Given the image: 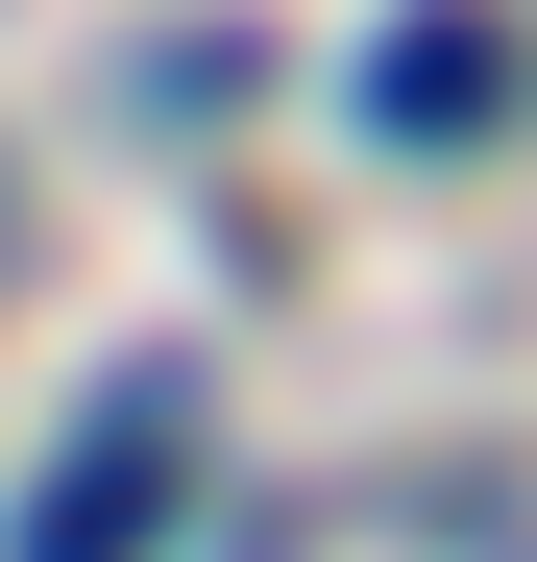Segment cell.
Wrapping results in <instances>:
<instances>
[{"label": "cell", "mask_w": 537, "mask_h": 562, "mask_svg": "<svg viewBox=\"0 0 537 562\" xmlns=\"http://www.w3.org/2000/svg\"><path fill=\"white\" fill-rule=\"evenodd\" d=\"M513 74H537V49H513V0H415V25L367 49V123H391V147H489V123H513Z\"/></svg>", "instance_id": "7a4b0ae2"}, {"label": "cell", "mask_w": 537, "mask_h": 562, "mask_svg": "<svg viewBox=\"0 0 537 562\" xmlns=\"http://www.w3.org/2000/svg\"><path fill=\"white\" fill-rule=\"evenodd\" d=\"M147 538H171V392H99V416H73V464L25 490V538H0V562H147Z\"/></svg>", "instance_id": "6da1fadb"}]
</instances>
